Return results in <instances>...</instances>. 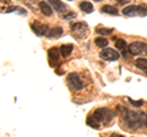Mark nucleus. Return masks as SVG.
Segmentation results:
<instances>
[{"mask_svg": "<svg viewBox=\"0 0 147 137\" xmlns=\"http://www.w3.org/2000/svg\"><path fill=\"white\" fill-rule=\"evenodd\" d=\"M124 122L131 130L146 129L147 127V114L144 111H131L129 110L127 114L123 118Z\"/></svg>", "mask_w": 147, "mask_h": 137, "instance_id": "obj_1", "label": "nucleus"}, {"mask_svg": "<svg viewBox=\"0 0 147 137\" xmlns=\"http://www.w3.org/2000/svg\"><path fill=\"white\" fill-rule=\"evenodd\" d=\"M93 115L97 120L103 125H108L113 121L114 114L109 110L108 108H98L93 111Z\"/></svg>", "mask_w": 147, "mask_h": 137, "instance_id": "obj_2", "label": "nucleus"}, {"mask_svg": "<svg viewBox=\"0 0 147 137\" xmlns=\"http://www.w3.org/2000/svg\"><path fill=\"white\" fill-rule=\"evenodd\" d=\"M71 33L76 39H82L88 33V26L85 22H75L70 25Z\"/></svg>", "mask_w": 147, "mask_h": 137, "instance_id": "obj_3", "label": "nucleus"}, {"mask_svg": "<svg viewBox=\"0 0 147 137\" xmlns=\"http://www.w3.org/2000/svg\"><path fill=\"white\" fill-rule=\"evenodd\" d=\"M66 82L72 91H80L84 88V83L81 81V77L76 72H70L66 77Z\"/></svg>", "mask_w": 147, "mask_h": 137, "instance_id": "obj_4", "label": "nucleus"}, {"mask_svg": "<svg viewBox=\"0 0 147 137\" xmlns=\"http://www.w3.org/2000/svg\"><path fill=\"white\" fill-rule=\"evenodd\" d=\"M131 55H147V44L144 42H132L127 47Z\"/></svg>", "mask_w": 147, "mask_h": 137, "instance_id": "obj_5", "label": "nucleus"}, {"mask_svg": "<svg viewBox=\"0 0 147 137\" xmlns=\"http://www.w3.org/2000/svg\"><path fill=\"white\" fill-rule=\"evenodd\" d=\"M99 56L105 61H117L118 59L120 58V55H119V53L117 52V50H114L112 48H107V47L100 52Z\"/></svg>", "mask_w": 147, "mask_h": 137, "instance_id": "obj_6", "label": "nucleus"}, {"mask_svg": "<svg viewBox=\"0 0 147 137\" xmlns=\"http://www.w3.org/2000/svg\"><path fill=\"white\" fill-rule=\"evenodd\" d=\"M60 55H61V53H60V48H50L48 50V58H49V64H50V66H53L55 67L57 66V64L59 62V60H60Z\"/></svg>", "mask_w": 147, "mask_h": 137, "instance_id": "obj_7", "label": "nucleus"}, {"mask_svg": "<svg viewBox=\"0 0 147 137\" xmlns=\"http://www.w3.org/2000/svg\"><path fill=\"white\" fill-rule=\"evenodd\" d=\"M31 27H32V31H33L34 33L38 36V37H42V36H47V33H48V26L40 24L39 21H34L33 24L31 25Z\"/></svg>", "mask_w": 147, "mask_h": 137, "instance_id": "obj_8", "label": "nucleus"}, {"mask_svg": "<svg viewBox=\"0 0 147 137\" xmlns=\"http://www.w3.org/2000/svg\"><path fill=\"white\" fill-rule=\"evenodd\" d=\"M47 1L52 5V7L57 12H59V13H63V12L65 13L66 12V5L63 1H60V0H47Z\"/></svg>", "mask_w": 147, "mask_h": 137, "instance_id": "obj_9", "label": "nucleus"}, {"mask_svg": "<svg viewBox=\"0 0 147 137\" xmlns=\"http://www.w3.org/2000/svg\"><path fill=\"white\" fill-rule=\"evenodd\" d=\"M63 33H64V31H63L61 27L57 26V27H54V28H50V30L48 31L47 38H49V39H58V38L61 37Z\"/></svg>", "mask_w": 147, "mask_h": 137, "instance_id": "obj_10", "label": "nucleus"}, {"mask_svg": "<svg viewBox=\"0 0 147 137\" xmlns=\"http://www.w3.org/2000/svg\"><path fill=\"white\" fill-rule=\"evenodd\" d=\"M38 6L40 9V12H42L44 16H52L53 15V7H52V5H49V3L40 1L38 4Z\"/></svg>", "mask_w": 147, "mask_h": 137, "instance_id": "obj_11", "label": "nucleus"}, {"mask_svg": "<svg viewBox=\"0 0 147 137\" xmlns=\"http://www.w3.org/2000/svg\"><path fill=\"white\" fill-rule=\"evenodd\" d=\"M86 124L88 125L90 127H92V129H96V130H98V129H99V126H100V122L94 118L93 114H91V115L87 116V119H86Z\"/></svg>", "mask_w": 147, "mask_h": 137, "instance_id": "obj_12", "label": "nucleus"}, {"mask_svg": "<svg viewBox=\"0 0 147 137\" xmlns=\"http://www.w3.org/2000/svg\"><path fill=\"white\" fill-rule=\"evenodd\" d=\"M139 13V6L136 5H131V6H126L123 9V15L126 16H136Z\"/></svg>", "mask_w": 147, "mask_h": 137, "instance_id": "obj_13", "label": "nucleus"}, {"mask_svg": "<svg viewBox=\"0 0 147 137\" xmlns=\"http://www.w3.org/2000/svg\"><path fill=\"white\" fill-rule=\"evenodd\" d=\"M79 6L81 9V11H84L86 13H92V12H93V10H94L93 5H92L90 1H81L79 4Z\"/></svg>", "mask_w": 147, "mask_h": 137, "instance_id": "obj_14", "label": "nucleus"}, {"mask_svg": "<svg viewBox=\"0 0 147 137\" xmlns=\"http://www.w3.org/2000/svg\"><path fill=\"white\" fill-rule=\"evenodd\" d=\"M100 12L103 13H109V15H118L119 10L115 6H112V5H103L100 7Z\"/></svg>", "mask_w": 147, "mask_h": 137, "instance_id": "obj_15", "label": "nucleus"}, {"mask_svg": "<svg viewBox=\"0 0 147 137\" xmlns=\"http://www.w3.org/2000/svg\"><path fill=\"white\" fill-rule=\"evenodd\" d=\"M134 65L142 71H147V59L145 58H139L134 61Z\"/></svg>", "mask_w": 147, "mask_h": 137, "instance_id": "obj_16", "label": "nucleus"}, {"mask_svg": "<svg viewBox=\"0 0 147 137\" xmlns=\"http://www.w3.org/2000/svg\"><path fill=\"white\" fill-rule=\"evenodd\" d=\"M72 50H74V45H71V44H63L61 47H60L61 56H64V58L69 56L72 53Z\"/></svg>", "mask_w": 147, "mask_h": 137, "instance_id": "obj_17", "label": "nucleus"}, {"mask_svg": "<svg viewBox=\"0 0 147 137\" xmlns=\"http://www.w3.org/2000/svg\"><path fill=\"white\" fill-rule=\"evenodd\" d=\"M96 32L100 36H109L114 32V28H105V27H97Z\"/></svg>", "mask_w": 147, "mask_h": 137, "instance_id": "obj_18", "label": "nucleus"}, {"mask_svg": "<svg viewBox=\"0 0 147 137\" xmlns=\"http://www.w3.org/2000/svg\"><path fill=\"white\" fill-rule=\"evenodd\" d=\"M108 39H105L104 37H98V38H96L94 39V44L97 45L98 48H105L108 45Z\"/></svg>", "mask_w": 147, "mask_h": 137, "instance_id": "obj_19", "label": "nucleus"}, {"mask_svg": "<svg viewBox=\"0 0 147 137\" xmlns=\"http://www.w3.org/2000/svg\"><path fill=\"white\" fill-rule=\"evenodd\" d=\"M115 48L118 50H125L126 49V42L123 38L115 39Z\"/></svg>", "mask_w": 147, "mask_h": 137, "instance_id": "obj_20", "label": "nucleus"}, {"mask_svg": "<svg viewBox=\"0 0 147 137\" xmlns=\"http://www.w3.org/2000/svg\"><path fill=\"white\" fill-rule=\"evenodd\" d=\"M13 11L20 12L21 15H27V11L25 10V9L20 7V6H11L10 9H7V10H6V12H13Z\"/></svg>", "mask_w": 147, "mask_h": 137, "instance_id": "obj_21", "label": "nucleus"}, {"mask_svg": "<svg viewBox=\"0 0 147 137\" xmlns=\"http://www.w3.org/2000/svg\"><path fill=\"white\" fill-rule=\"evenodd\" d=\"M115 111L119 114V115H120L121 118H124L127 114V109L125 108V107H121V105H117V108H115Z\"/></svg>", "mask_w": 147, "mask_h": 137, "instance_id": "obj_22", "label": "nucleus"}, {"mask_svg": "<svg viewBox=\"0 0 147 137\" xmlns=\"http://www.w3.org/2000/svg\"><path fill=\"white\" fill-rule=\"evenodd\" d=\"M139 16H147V5L142 4V5H139Z\"/></svg>", "mask_w": 147, "mask_h": 137, "instance_id": "obj_23", "label": "nucleus"}, {"mask_svg": "<svg viewBox=\"0 0 147 137\" xmlns=\"http://www.w3.org/2000/svg\"><path fill=\"white\" fill-rule=\"evenodd\" d=\"M129 102H130V104H132L134 107L136 108H140L144 105V100H132V99H129Z\"/></svg>", "mask_w": 147, "mask_h": 137, "instance_id": "obj_24", "label": "nucleus"}, {"mask_svg": "<svg viewBox=\"0 0 147 137\" xmlns=\"http://www.w3.org/2000/svg\"><path fill=\"white\" fill-rule=\"evenodd\" d=\"M74 17H76L75 12H69V13H64L63 15V20H71Z\"/></svg>", "mask_w": 147, "mask_h": 137, "instance_id": "obj_25", "label": "nucleus"}, {"mask_svg": "<svg viewBox=\"0 0 147 137\" xmlns=\"http://www.w3.org/2000/svg\"><path fill=\"white\" fill-rule=\"evenodd\" d=\"M127 3H129V0H120V1H119L120 5H124V4H127Z\"/></svg>", "mask_w": 147, "mask_h": 137, "instance_id": "obj_26", "label": "nucleus"}, {"mask_svg": "<svg viewBox=\"0 0 147 137\" xmlns=\"http://www.w3.org/2000/svg\"><path fill=\"white\" fill-rule=\"evenodd\" d=\"M93 1H97L98 3V1H102V0H93Z\"/></svg>", "mask_w": 147, "mask_h": 137, "instance_id": "obj_27", "label": "nucleus"}]
</instances>
